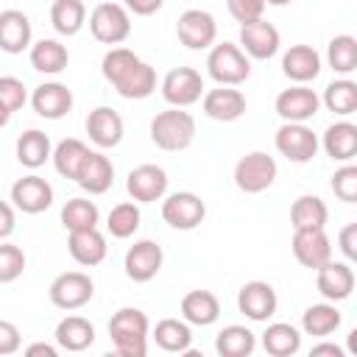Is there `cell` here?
I'll return each instance as SVG.
<instances>
[{"label":"cell","instance_id":"6da1fadb","mask_svg":"<svg viewBox=\"0 0 357 357\" xmlns=\"http://www.w3.org/2000/svg\"><path fill=\"white\" fill-rule=\"evenodd\" d=\"M148 315L137 307H123L109 321V335L114 343V351L120 357H145L148 354Z\"/></svg>","mask_w":357,"mask_h":357},{"label":"cell","instance_id":"7a4b0ae2","mask_svg":"<svg viewBox=\"0 0 357 357\" xmlns=\"http://www.w3.org/2000/svg\"><path fill=\"white\" fill-rule=\"evenodd\" d=\"M151 139L162 151H184L195 139V117L178 106H170L151 120Z\"/></svg>","mask_w":357,"mask_h":357},{"label":"cell","instance_id":"3957f363","mask_svg":"<svg viewBox=\"0 0 357 357\" xmlns=\"http://www.w3.org/2000/svg\"><path fill=\"white\" fill-rule=\"evenodd\" d=\"M206 73L218 86H240L251 75V61L234 42H220L206 56Z\"/></svg>","mask_w":357,"mask_h":357},{"label":"cell","instance_id":"277c9868","mask_svg":"<svg viewBox=\"0 0 357 357\" xmlns=\"http://www.w3.org/2000/svg\"><path fill=\"white\" fill-rule=\"evenodd\" d=\"M89 31L103 45H120L131 33L128 8L120 3H98L89 14Z\"/></svg>","mask_w":357,"mask_h":357},{"label":"cell","instance_id":"5b68a950","mask_svg":"<svg viewBox=\"0 0 357 357\" xmlns=\"http://www.w3.org/2000/svg\"><path fill=\"white\" fill-rule=\"evenodd\" d=\"M276 173H279V167H276L273 156H268L262 151H251L234 165V184H237V190L257 195L276 181Z\"/></svg>","mask_w":357,"mask_h":357},{"label":"cell","instance_id":"8992f818","mask_svg":"<svg viewBox=\"0 0 357 357\" xmlns=\"http://www.w3.org/2000/svg\"><path fill=\"white\" fill-rule=\"evenodd\" d=\"M273 145L287 162H296V165H304L318 153V137L304 123H282L276 128Z\"/></svg>","mask_w":357,"mask_h":357},{"label":"cell","instance_id":"52a82bcc","mask_svg":"<svg viewBox=\"0 0 357 357\" xmlns=\"http://www.w3.org/2000/svg\"><path fill=\"white\" fill-rule=\"evenodd\" d=\"M176 36L190 50H206L218 39V22L204 8H187L176 22Z\"/></svg>","mask_w":357,"mask_h":357},{"label":"cell","instance_id":"ba28073f","mask_svg":"<svg viewBox=\"0 0 357 357\" xmlns=\"http://www.w3.org/2000/svg\"><path fill=\"white\" fill-rule=\"evenodd\" d=\"M50 301H53V307H59V310H78V307H84L92 296H95V284H92V279L86 276V273H81V271H64V273H59L53 282H50Z\"/></svg>","mask_w":357,"mask_h":357},{"label":"cell","instance_id":"9c48e42d","mask_svg":"<svg viewBox=\"0 0 357 357\" xmlns=\"http://www.w3.org/2000/svg\"><path fill=\"white\" fill-rule=\"evenodd\" d=\"M204 78L198 70L192 67H173L165 78H162V98L170 103V106H192L201 100L204 95Z\"/></svg>","mask_w":357,"mask_h":357},{"label":"cell","instance_id":"30bf717a","mask_svg":"<svg viewBox=\"0 0 357 357\" xmlns=\"http://www.w3.org/2000/svg\"><path fill=\"white\" fill-rule=\"evenodd\" d=\"M162 218L167 226L178 231H190L206 218V204L195 192H173L162 201Z\"/></svg>","mask_w":357,"mask_h":357},{"label":"cell","instance_id":"8fae6325","mask_svg":"<svg viewBox=\"0 0 357 357\" xmlns=\"http://www.w3.org/2000/svg\"><path fill=\"white\" fill-rule=\"evenodd\" d=\"M276 114L284 120V123H307L318 114V106H321V98L307 86V84H296L290 89H282L276 95Z\"/></svg>","mask_w":357,"mask_h":357},{"label":"cell","instance_id":"7c38bea8","mask_svg":"<svg viewBox=\"0 0 357 357\" xmlns=\"http://www.w3.org/2000/svg\"><path fill=\"white\" fill-rule=\"evenodd\" d=\"M279 45H282V39H279L276 25H271L265 20H254V22L240 25V50L248 59L265 61V59L279 53Z\"/></svg>","mask_w":357,"mask_h":357},{"label":"cell","instance_id":"4fadbf2b","mask_svg":"<svg viewBox=\"0 0 357 357\" xmlns=\"http://www.w3.org/2000/svg\"><path fill=\"white\" fill-rule=\"evenodd\" d=\"M293 257L304 265L318 271L324 262L332 259V243L324 229H293Z\"/></svg>","mask_w":357,"mask_h":357},{"label":"cell","instance_id":"5bb4252c","mask_svg":"<svg viewBox=\"0 0 357 357\" xmlns=\"http://www.w3.org/2000/svg\"><path fill=\"white\" fill-rule=\"evenodd\" d=\"M167 173L159 165H139L128 173L126 178V190L137 204H151V201H162L167 192Z\"/></svg>","mask_w":357,"mask_h":357},{"label":"cell","instance_id":"9a60e30c","mask_svg":"<svg viewBox=\"0 0 357 357\" xmlns=\"http://www.w3.org/2000/svg\"><path fill=\"white\" fill-rule=\"evenodd\" d=\"M11 201H14V206L20 212L39 215L53 204V187L42 176L31 173V176H22V178H17L11 184Z\"/></svg>","mask_w":357,"mask_h":357},{"label":"cell","instance_id":"2e32d148","mask_svg":"<svg viewBox=\"0 0 357 357\" xmlns=\"http://www.w3.org/2000/svg\"><path fill=\"white\" fill-rule=\"evenodd\" d=\"M279 307V298H276V290L268 284V282H245L237 293V310L248 318V321H268Z\"/></svg>","mask_w":357,"mask_h":357},{"label":"cell","instance_id":"e0dca14e","mask_svg":"<svg viewBox=\"0 0 357 357\" xmlns=\"http://www.w3.org/2000/svg\"><path fill=\"white\" fill-rule=\"evenodd\" d=\"M162 259H165V254L153 240H137L126 251L123 268L131 282H151L162 271Z\"/></svg>","mask_w":357,"mask_h":357},{"label":"cell","instance_id":"ac0fdd59","mask_svg":"<svg viewBox=\"0 0 357 357\" xmlns=\"http://www.w3.org/2000/svg\"><path fill=\"white\" fill-rule=\"evenodd\" d=\"M201 106L204 114L218 120V123H234L245 114V95L234 86H218V89H206L201 95Z\"/></svg>","mask_w":357,"mask_h":357},{"label":"cell","instance_id":"d6986e66","mask_svg":"<svg viewBox=\"0 0 357 357\" xmlns=\"http://www.w3.org/2000/svg\"><path fill=\"white\" fill-rule=\"evenodd\" d=\"M31 106L45 120H61L73 109V92L59 81H45V84H39L33 89Z\"/></svg>","mask_w":357,"mask_h":357},{"label":"cell","instance_id":"ffe728a7","mask_svg":"<svg viewBox=\"0 0 357 357\" xmlns=\"http://www.w3.org/2000/svg\"><path fill=\"white\" fill-rule=\"evenodd\" d=\"M123 117L112 106H98L86 117V134L98 148H117L123 142Z\"/></svg>","mask_w":357,"mask_h":357},{"label":"cell","instance_id":"44dd1931","mask_svg":"<svg viewBox=\"0 0 357 357\" xmlns=\"http://www.w3.org/2000/svg\"><path fill=\"white\" fill-rule=\"evenodd\" d=\"M315 284H318V293L326 301H343L354 290V271H351L349 262H332L329 259L318 268Z\"/></svg>","mask_w":357,"mask_h":357},{"label":"cell","instance_id":"7402d4cb","mask_svg":"<svg viewBox=\"0 0 357 357\" xmlns=\"http://www.w3.org/2000/svg\"><path fill=\"white\" fill-rule=\"evenodd\" d=\"M282 73L296 84H310L321 75V56L310 45H290L282 56Z\"/></svg>","mask_w":357,"mask_h":357},{"label":"cell","instance_id":"603a6c76","mask_svg":"<svg viewBox=\"0 0 357 357\" xmlns=\"http://www.w3.org/2000/svg\"><path fill=\"white\" fill-rule=\"evenodd\" d=\"M106 237L98 231V226L95 229H78V231H70V237H67V251H70V257L78 262V265H86V268H92V265H100L103 259H106Z\"/></svg>","mask_w":357,"mask_h":357},{"label":"cell","instance_id":"cb8c5ba5","mask_svg":"<svg viewBox=\"0 0 357 357\" xmlns=\"http://www.w3.org/2000/svg\"><path fill=\"white\" fill-rule=\"evenodd\" d=\"M31 20L20 8H6L0 11V50L6 53H22L31 45Z\"/></svg>","mask_w":357,"mask_h":357},{"label":"cell","instance_id":"d4e9b609","mask_svg":"<svg viewBox=\"0 0 357 357\" xmlns=\"http://www.w3.org/2000/svg\"><path fill=\"white\" fill-rule=\"evenodd\" d=\"M112 181H114L112 159L106 153H100V151H89V156H86V162H84V167H81V173L75 178V184L81 190H86L89 195H103L112 187Z\"/></svg>","mask_w":357,"mask_h":357},{"label":"cell","instance_id":"484cf974","mask_svg":"<svg viewBox=\"0 0 357 357\" xmlns=\"http://www.w3.org/2000/svg\"><path fill=\"white\" fill-rule=\"evenodd\" d=\"M326 156H332L335 162H351L357 156V126L349 120H337L324 131L321 139Z\"/></svg>","mask_w":357,"mask_h":357},{"label":"cell","instance_id":"4316f807","mask_svg":"<svg viewBox=\"0 0 357 357\" xmlns=\"http://www.w3.org/2000/svg\"><path fill=\"white\" fill-rule=\"evenodd\" d=\"M181 318L192 326H212L220 318V301L209 290H190L181 298Z\"/></svg>","mask_w":357,"mask_h":357},{"label":"cell","instance_id":"83f0119b","mask_svg":"<svg viewBox=\"0 0 357 357\" xmlns=\"http://www.w3.org/2000/svg\"><path fill=\"white\" fill-rule=\"evenodd\" d=\"M56 343L64 351H84L95 343V326L81 315H67L56 326Z\"/></svg>","mask_w":357,"mask_h":357},{"label":"cell","instance_id":"f1b7e54d","mask_svg":"<svg viewBox=\"0 0 357 357\" xmlns=\"http://www.w3.org/2000/svg\"><path fill=\"white\" fill-rule=\"evenodd\" d=\"M153 340L162 351H170V354H187L190 346H192V329L190 324L181 318H162L156 326H153Z\"/></svg>","mask_w":357,"mask_h":357},{"label":"cell","instance_id":"f546056e","mask_svg":"<svg viewBox=\"0 0 357 357\" xmlns=\"http://www.w3.org/2000/svg\"><path fill=\"white\" fill-rule=\"evenodd\" d=\"M70 64V53L59 39H39L31 45V67L45 75H59Z\"/></svg>","mask_w":357,"mask_h":357},{"label":"cell","instance_id":"4dcf8cb0","mask_svg":"<svg viewBox=\"0 0 357 357\" xmlns=\"http://www.w3.org/2000/svg\"><path fill=\"white\" fill-rule=\"evenodd\" d=\"M114 89H117V95L126 98V100H142V98H148V95L156 89V70L139 59V61L114 84Z\"/></svg>","mask_w":357,"mask_h":357},{"label":"cell","instance_id":"1f68e13d","mask_svg":"<svg viewBox=\"0 0 357 357\" xmlns=\"http://www.w3.org/2000/svg\"><path fill=\"white\" fill-rule=\"evenodd\" d=\"M86 156H89V148H86L81 139H75V137L61 139V142L53 148V153H50L56 173H59V176H64V178H70V181H75V178H78V173H81V167H84Z\"/></svg>","mask_w":357,"mask_h":357},{"label":"cell","instance_id":"d6a6232c","mask_svg":"<svg viewBox=\"0 0 357 357\" xmlns=\"http://www.w3.org/2000/svg\"><path fill=\"white\" fill-rule=\"evenodd\" d=\"M50 153H53V145H50V137L45 131L28 128L25 134H20V139H17V162L20 165L36 170L50 159Z\"/></svg>","mask_w":357,"mask_h":357},{"label":"cell","instance_id":"836d02e7","mask_svg":"<svg viewBox=\"0 0 357 357\" xmlns=\"http://www.w3.org/2000/svg\"><path fill=\"white\" fill-rule=\"evenodd\" d=\"M340 310L335 307V301H324V304H312L304 310L301 315V329L304 335H312V337H326L332 332H337L340 326Z\"/></svg>","mask_w":357,"mask_h":357},{"label":"cell","instance_id":"e575fe53","mask_svg":"<svg viewBox=\"0 0 357 357\" xmlns=\"http://www.w3.org/2000/svg\"><path fill=\"white\" fill-rule=\"evenodd\" d=\"M262 349L271 357H290L301 349V332L293 324H268L262 332Z\"/></svg>","mask_w":357,"mask_h":357},{"label":"cell","instance_id":"d590c367","mask_svg":"<svg viewBox=\"0 0 357 357\" xmlns=\"http://www.w3.org/2000/svg\"><path fill=\"white\" fill-rule=\"evenodd\" d=\"M329 220V209L318 195H298L290 206L293 229H324Z\"/></svg>","mask_w":357,"mask_h":357},{"label":"cell","instance_id":"8d00e7d4","mask_svg":"<svg viewBox=\"0 0 357 357\" xmlns=\"http://www.w3.org/2000/svg\"><path fill=\"white\" fill-rule=\"evenodd\" d=\"M50 22L61 36H75L86 25V6L84 0H53Z\"/></svg>","mask_w":357,"mask_h":357},{"label":"cell","instance_id":"74e56055","mask_svg":"<svg viewBox=\"0 0 357 357\" xmlns=\"http://www.w3.org/2000/svg\"><path fill=\"white\" fill-rule=\"evenodd\" d=\"M257 349V337L248 326L231 324L215 337V351L220 357H248Z\"/></svg>","mask_w":357,"mask_h":357},{"label":"cell","instance_id":"f35d334b","mask_svg":"<svg viewBox=\"0 0 357 357\" xmlns=\"http://www.w3.org/2000/svg\"><path fill=\"white\" fill-rule=\"evenodd\" d=\"M321 103H324L332 114H340V117L354 114V112H357V84L349 81V78L332 81V84L324 89Z\"/></svg>","mask_w":357,"mask_h":357},{"label":"cell","instance_id":"ab89813d","mask_svg":"<svg viewBox=\"0 0 357 357\" xmlns=\"http://www.w3.org/2000/svg\"><path fill=\"white\" fill-rule=\"evenodd\" d=\"M100 220V212L95 206V201L86 198H70L61 206V226L67 231H78V229H95Z\"/></svg>","mask_w":357,"mask_h":357},{"label":"cell","instance_id":"60d3db41","mask_svg":"<svg viewBox=\"0 0 357 357\" xmlns=\"http://www.w3.org/2000/svg\"><path fill=\"white\" fill-rule=\"evenodd\" d=\"M326 61L337 75H349L357 70V39L349 33H340L326 47Z\"/></svg>","mask_w":357,"mask_h":357},{"label":"cell","instance_id":"b9f144b4","mask_svg":"<svg viewBox=\"0 0 357 357\" xmlns=\"http://www.w3.org/2000/svg\"><path fill=\"white\" fill-rule=\"evenodd\" d=\"M139 220H142L139 206H137L134 201H123V204L112 206V212H109V218H106V229H109L112 237L128 240V237L139 229Z\"/></svg>","mask_w":357,"mask_h":357},{"label":"cell","instance_id":"7bdbcfd3","mask_svg":"<svg viewBox=\"0 0 357 357\" xmlns=\"http://www.w3.org/2000/svg\"><path fill=\"white\" fill-rule=\"evenodd\" d=\"M137 61H139V56H137L134 50H128V47H112V50L103 56V61H100V73H103V78L114 86Z\"/></svg>","mask_w":357,"mask_h":357},{"label":"cell","instance_id":"ee69618b","mask_svg":"<svg viewBox=\"0 0 357 357\" xmlns=\"http://www.w3.org/2000/svg\"><path fill=\"white\" fill-rule=\"evenodd\" d=\"M25 271V254L20 245L14 243H3L0 240V284H8L14 279H20Z\"/></svg>","mask_w":357,"mask_h":357},{"label":"cell","instance_id":"f6af8a7d","mask_svg":"<svg viewBox=\"0 0 357 357\" xmlns=\"http://www.w3.org/2000/svg\"><path fill=\"white\" fill-rule=\"evenodd\" d=\"M28 100V92H25V84L14 75H0V103L14 114L25 106Z\"/></svg>","mask_w":357,"mask_h":357},{"label":"cell","instance_id":"bcb514c9","mask_svg":"<svg viewBox=\"0 0 357 357\" xmlns=\"http://www.w3.org/2000/svg\"><path fill=\"white\" fill-rule=\"evenodd\" d=\"M332 192L346 201V204H354L357 201V167L354 165H343L340 170H335L332 176Z\"/></svg>","mask_w":357,"mask_h":357},{"label":"cell","instance_id":"7dc6e473","mask_svg":"<svg viewBox=\"0 0 357 357\" xmlns=\"http://www.w3.org/2000/svg\"><path fill=\"white\" fill-rule=\"evenodd\" d=\"M265 0H226V8L229 14L245 25V22H254V20H262V11H265Z\"/></svg>","mask_w":357,"mask_h":357},{"label":"cell","instance_id":"c3c4849f","mask_svg":"<svg viewBox=\"0 0 357 357\" xmlns=\"http://www.w3.org/2000/svg\"><path fill=\"white\" fill-rule=\"evenodd\" d=\"M22 346V335L11 321L0 318V354H17Z\"/></svg>","mask_w":357,"mask_h":357},{"label":"cell","instance_id":"681fc988","mask_svg":"<svg viewBox=\"0 0 357 357\" xmlns=\"http://www.w3.org/2000/svg\"><path fill=\"white\" fill-rule=\"evenodd\" d=\"M337 245H340V251H343L346 259H357V223H349V226L340 229Z\"/></svg>","mask_w":357,"mask_h":357},{"label":"cell","instance_id":"f907efd6","mask_svg":"<svg viewBox=\"0 0 357 357\" xmlns=\"http://www.w3.org/2000/svg\"><path fill=\"white\" fill-rule=\"evenodd\" d=\"M17 229V215H14V206L0 201V240L11 237V231Z\"/></svg>","mask_w":357,"mask_h":357},{"label":"cell","instance_id":"816d5d0a","mask_svg":"<svg viewBox=\"0 0 357 357\" xmlns=\"http://www.w3.org/2000/svg\"><path fill=\"white\" fill-rule=\"evenodd\" d=\"M162 6H165V0H126V8L134 11V14H139V17L156 14Z\"/></svg>","mask_w":357,"mask_h":357},{"label":"cell","instance_id":"f5cc1de1","mask_svg":"<svg viewBox=\"0 0 357 357\" xmlns=\"http://www.w3.org/2000/svg\"><path fill=\"white\" fill-rule=\"evenodd\" d=\"M25 354H28V357H56L59 351H56V346H50V343H31V346L25 349Z\"/></svg>","mask_w":357,"mask_h":357},{"label":"cell","instance_id":"db71d44e","mask_svg":"<svg viewBox=\"0 0 357 357\" xmlns=\"http://www.w3.org/2000/svg\"><path fill=\"white\" fill-rule=\"evenodd\" d=\"M312 357H321V354H335V357H343V349L340 346H335V343H318V346H312V351H310Z\"/></svg>","mask_w":357,"mask_h":357},{"label":"cell","instance_id":"11a10c76","mask_svg":"<svg viewBox=\"0 0 357 357\" xmlns=\"http://www.w3.org/2000/svg\"><path fill=\"white\" fill-rule=\"evenodd\" d=\"M8 117H11V112H8V109H6L3 103H0V128H3L6 123H8Z\"/></svg>","mask_w":357,"mask_h":357},{"label":"cell","instance_id":"9f6ffc18","mask_svg":"<svg viewBox=\"0 0 357 357\" xmlns=\"http://www.w3.org/2000/svg\"><path fill=\"white\" fill-rule=\"evenodd\" d=\"M265 3H271V6H287V3H293V0H265Z\"/></svg>","mask_w":357,"mask_h":357}]
</instances>
